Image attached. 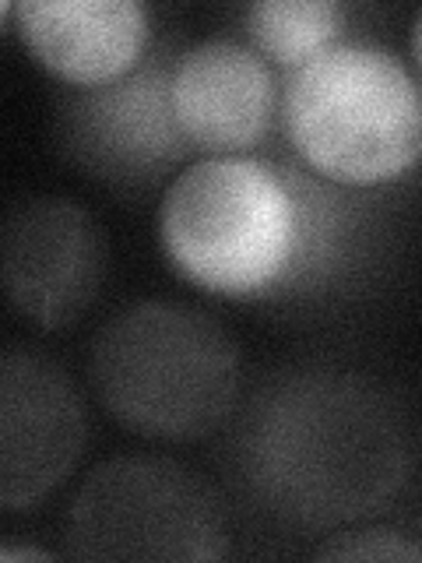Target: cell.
I'll return each instance as SVG.
<instances>
[{
	"label": "cell",
	"mask_w": 422,
	"mask_h": 563,
	"mask_svg": "<svg viewBox=\"0 0 422 563\" xmlns=\"http://www.w3.org/2000/svg\"><path fill=\"white\" fill-rule=\"evenodd\" d=\"M366 216L356 194L296 158L198 155L173 176L155 236L173 272L219 299H299L356 264Z\"/></svg>",
	"instance_id": "1"
},
{
	"label": "cell",
	"mask_w": 422,
	"mask_h": 563,
	"mask_svg": "<svg viewBox=\"0 0 422 563\" xmlns=\"http://www.w3.org/2000/svg\"><path fill=\"white\" fill-rule=\"evenodd\" d=\"M240 468L264 507L307 528H348L391 504L412 475L398 398L352 369H296L251 401Z\"/></svg>",
	"instance_id": "2"
},
{
	"label": "cell",
	"mask_w": 422,
	"mask_h": 563,
	"mask_svg": "<svg viewBox=\"0 0 422 563\" xmlns=\"http://www.w3.org/2000/svg\"><path fill=\"white\" fill-rule=\"evenodd\" d=\"M240 380L233 334L173 299L127 303L88 345V384L106 416L148 440L219 430L240 398Z\"/></svg>",
	"instance_id": "3"
},
{
	"label": "cell",
	"mask_w": 422,
	"mask_h": 563,
	"mask_svg": "<svg viewBox=\"0 0 422 563\" xmlns=\"http://www.w3.org/2000/svg\"><path fill=\"white\" fill-rule=\"evenodd\" d=\"M281 131L334 187L398 184L422 163V81L395 49L342 40L281 81Z\"/></svg>",
	"instance_id": "4"
},
{
	"label": "cell",
	"mask_w": 422,
	"mask_h": 563,
	"mask_svg": "<svg viewBox=\"0 0 422 563\" xmlns=\"http://www.w3.org/2000/svg\"><path fill=\"white\" fill-rule=\"evenodd\" d=\"M81 560H219L229 521L204 475L163 454H116L85 475L64 515Z\"/></svg>",
	"instance_id": "5"
},
{
	"label": "cell",
	"mask_w": 422,
	"mask_h": 563,
	"mask_svg": "<svg viewBox=\"0 0 422 563\" xmlns=\"http://www.w3.org/2000/svg\"><path fill=\"white\" fill-rule=\"evenodd\" d=\"M173 53L155 49L127 78L78 88L57 123L67 158L99 180L141 184L193 155L169 102Z\"/></svg>",
	"instance_id": "6"
},
{
	"label": "cell",
	"mask_w": 422,
	"mask_h": 563,
	"mask_svg": "<svg viewBox=\"0 0 422 563\" xmlns=\"http://www.w3.org/2000/svg\"><path fill=\"white\" fill-rule=\"evenodd\" d=\"M106 246L92 211L60 194L18 198L0 229V278L11 307L35 328H64L92 307Z\"/></svg>",
	"instance_id": "7"
},
{
	"label": "cell",
	"mask_w": 422,
	"mask_h": 563,
	"mask_svg": "<svg viewBox=\"0 0 422 563\" xmlns=\"http://www.w3.org/2000/svg\"><path fill=\"white\" fill-rule=\"evenodd\" d=\"M88 437L85 401L60 363L29 345L0 360V507L25 510L78 465Z\"/></svg>",
	"instance_id": "8"
},
{
	"label": "cell",
	"mask_w": 422,
	"mask_h": 563,
	"mask_svg": "<svg viewBox=\"0 0 422 563\" xmlns=\"http://www.w3.org/2000/svg\"><path fill=\"white\" fill-rule=\"evenodd\" d=\"M169 102L193 155H251L281 123L278 70L251 43L208 35L173 53Z\"/></svg>",
	"instance_id": "9"
},
{
	"label": "cell",
	"mask_w": 422,
	"mask_h": 563,
	"mask_svg": "<svg viewBox=\"0 0 422 563\" xmlns=\"http://www.w3.org/2000/svg\"><path fill=\"white\" fill-rule=\"evenodd\" d=\"M32 60L75 88L127 78L155 53L152 8L137 0H4Z\"/></svg>",
	"instance_id": "10"
},
{
	"label": "cell",
	"mask_w": 422,
	"mask_h": 563,
	"mask_svg": "<svg viewBox=\"0 0 422 563\" xmlns=\"http://www.w3.org/2000/svg\"><path fill=\"white\" fill-rule=\"evenodd\" d=\"M348 11L334 0H257L243 8V32L275 70H296L342 43Z\"/></svg>",
	"instance_id": "11"
},
{
	"label": "cell",
	"mask_w": 422,
	"mask_h": 563,
	"mask_svg": "<svg viewBox=\"0 0 422 563\" xmlns=\"http://www.w3.org/2000/svg\"><path fill=\"white\" fill-rule=\"evenodd\" d=\"M316 560H422V539L398 528H334L313 550Z\"/></svg>",
	"instance_id": "12"
},
{
	"label": "cell",
	"mask_w": 422,
	"mask_h": 563,
	"mask_svg": "<svg viewBox=\"0 0 422 563\" xmlns=\"http://www.w3.org/2000/svg\"><path fill=\"white\" fill-rule=\"evenodd\" d=\"M0 560H49V553H43V550H25V545H4L0 550Z\"/></svg>",
	"instance_id": "13"
},
{
	"label": "cell",
	"mask_w": 422,
	"mask_h": 563,
	"mask_svg": "<svg viewBox=\"0 0 422 563\" xmlns=\"http://www.w3.org/2000/svg\"><path fill=\"white\" fill-rule=\"evenodd\" d=\"M409 46H412V60H415V67L422 70V11L415 14V22H412V35H409Z\"/></svg>",
	"instance_id": "14"
}]
</instances>
